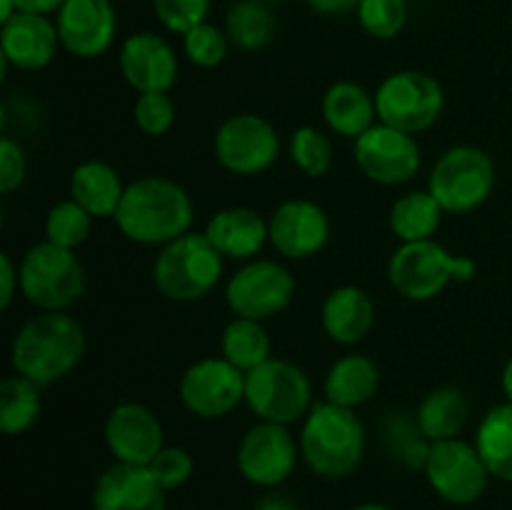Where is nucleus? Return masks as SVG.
Listing matches in <instances>:
<instances>
[{"instance_id": "obj_1", "label": "nucleus", "mask_w": 512, "mask_h": 510, "mask_svg": "<svg viewBox=\"0 0 512 510\" xmlns=\"http://www.w3.org/2000/svg\"><path fill=\"white\" fill-rule=\"evenodd\" d=\"M83 355V325L65 310H40L15 333L10 363L15 373L45 388L73 373Z\"/></svg>"}, {"instance_id": "obj_2", "label": "nucleus", "mask_w": 512, "mask_h": 510, "mask_svg": "<svg viewBox=\"0 0 512 510\" xmlns=\"http://www.w3.org/2000/svg\"><path fill=\"white\" fill-rule=\"evenodd\" d=\"M115 225L140 245H168L190 233L193 200L188 190L163 175H148L125 188Z\"/></svg>"}, {"instance_id": "obj_3", "label": "nucleus", "mask_w": 512, "mask_h": 510, "mask_svg": "<svg viewBox=\"0 0 512 510\" xmlns=\"http://www.w3.org/2000/svg\"><path fill=\"white\" fill-rule=\"evenodd\" d=\"M365 455V428L355 410L315 403L300 430V458L320 478H348Z\"/></svg>"}, {"instance_id": "obj_4", "label": "nucleus", "mask_w": 512, "mask_h": 510, "mask_svg": "<svg viewBox=\"0 0 512 510\" xmlns=\"http://www.w3.org/2000/svg\"><path fill=\"white\" fill-rule=\"evenodd\" d=\"M478 273V263L468 255H453L438 240L400 243L388 263L390 285L403 298L423 303L433 300L450 283H468Z\"/></svg>"}, {"instance_id": "obj_5", "label": "nucleus", "mask_w": 512, "mask_h": 510, "mask_svg": "<svg viewBox=\"0 0 512 510\" xmlns=\"http://www.w3.org/2000/svg\"><path fill=\"white\" fill-rule=\"evenodd\" d=\"M225 258L205 233H185L163 245L153 263L155 288L175 303L203 300L223 275Z\"/></svg>"}, {"instance_id": "obj_6", "label": "nucleus", "mask_w": 512, "mask_h": 510, "mask_svg": "<svg viewBox=\"0 0 512 510\" xmlns=\"http://www.w3.org/2000/svg\"><path fill=\"white\" fill-rule=\"evenodd\" d=\"M20 293L40 310H68L85 293V270L75 250L43 240L20 260Z\"/></svg>"}, {"instance_id": "obj_7", "label": "nucleus", "mask_w": 512, "mask_h": 510, "mask_svg": "<svg viewBox=\"0 0 512 510\" xmlns=\"http://www.w3.org/2000/svg\"><path fill=\"white\" fill-rule=\"evenodd\" d=\"M245 403L258 420L293 425L313 408V385L290 360L268 358L245 373Z\"/></svg>"}, {"instance_id": "obj_8", "label": "nucleus", "mask_w": 512, "mask_h": 510, "mask_svg": "<svg viewBox=\"0 0 512 510\" xmlns=\"http://www.w3.org/2000/svg\"><path fill=\"white\" fill-rule=\"evenodd\" d=\"M495 188V163L478 145L445 150L430 173L428 190L445 213H470L490 198Z\"/></svg>"}, {"instance_id": "obj_9", "label": "nucleus", "mask_w": 512, "mask_h": 510, "mask_svg": "<svg viewBox=\"0 0 512 510\" xmlns=\"http://www.w3.org/2000/svg\"><path fill=\"white\" fill-rule=\"evenodd\" d=\"M380 123L418 135L433 128L445 108L443 85L423 70H398L375 90Z\"/></svg>"}, {"instance_id": "obj_10", "label": "nucleus", "mask_w": 512, "mask_h": 510, "mask_svg": "<svg viewBox=\"0 0 512 510\" xmlns=\"http://www.w3.org/2000/svg\"><path fill=\"white\" fill-rule=\"evenodd\" d=\"M423 470L430 488L450 505L478 503L488 490V480L493 478L475 443L460 438L430 443Z\"/></svg>"}, {"instance_id": "obj_11", "label": "nucleus", "mask_w": 512, "mask_h": 510, "mask_svg": "<svg viewBox=\"0 0 512 510\" xmlns=\"http://www.w3.org/2000/svg\"><path fill=\"white\" fill-rule=\"evenodd\" d=\"M295 295V278L275 260H248L230 275L225 300L235 318L268 320L283 313Z\"/></svg>"}, {"instance_id": "obj_12", "label": "nucleus", "mask_w": 512, "mask_h": 510, "mask_svg": "<svg viewBox=\"0 0 512 510\" xmlns=\"http://www.w3.org/2000/svg\"><path fill=\"white\" fill-rule=\"evenodd\" d=\"M215 158L228 173L260 175L278 160L280 135L255 113L230 115L213 140Z\"/></svg>"}, {"instance_id": "obj_13", "label": "nucleus", "mask_w": 512, "mask_h": 510, "mask_svg": "<svg viewBox=\"0 0 512 510\" xmlns=\"http://www.w3.org/2000/svg\"><path fill=\"white\" fill-rule=\"evenodd\" d=\"M300 458V440L288 425L258 420L238 445L240 475L260 488H275L293 475Z\"/></svg>"}, {"instance_id": "obj_14", "label": "nucleus", "mask_w": 512, "mask_h": 510, "mask_svg": "<svg viewBox=\"0 0 512 510\" xmlns=\"http://www.w3.org/2000/svg\"><path fill=\"white\" fill-rule=\"evenodd\" d=\"M180 400L198 418H225L245 400V373L223 355L195 360L180 378Z\"/></svg>"}, {"instance_id": "obj_15", "label": "nucleus", "mask_w": 512, "mask_h": 510, "mask_svg": "<svg viewBox=\"0 0 512 510\" xmlns=\"http://www.w3.org/2000/svg\"><path fill=\"white\" fill-rule=\"evenodd\" d=\"M420 145L415 135L378 123L355 140V163L373 183L403 185L420 170Z\"/></svg>"}, {"instance_id": "obj_16", "label": "nucleus", "mask_w": 512, "mask_h": 510, "mask_svg": "<svg viewBox=\"0 0 512 510\" xmlns=\"http://www.w3.org/2000/svg\"><path fill=\"white\" fill-rule=\"evenodd\" d=\"M60 45L75 58H98L113 45L118 15L110 0H65L55 13Z\"/></svg>"}, {"instance_id": "obj_17", "label": "nucleus", "mask_w": 512, "mask_h": 510, "mask_svg": "<svg viewBox=\"0 0 512 510\" xmlns=\"http://www.w3.org/2000/svg\"><path fill=\"white\" fill-rule=\"evenodd\" d=\"M105 445L115 463L150 465L165 448L163 425L143 403H120L105 420Z\"/></svg>"}, {"instance_id": "obj_18", "label": "nucleus", "mask_w": 512, "mask_h": 510, "mask_svg": "<svg viewBox=\"0 0 512 510\" xmlns=\"http://www.w3.org/2000/svg\"><path fill=\"white\" fill-rule=\"evenodd\" d=\"M270 245L290 260L318 255L330 238L328 213L313 200H285L268 220Z\"/></svg>"}, {"instance_id": "obj_19", "label": "nucleus", "mask_w": 512, "mask_h": 510, "mask_svg": "<svg viewBox=\"0 0 512 510\" xmlns=\"http://www.w3.org/2000/svg\"><path fill=\"white\" fill-rule=\"evenodd\" d=\"M120 73L138 93H168L178 80V55L158 33H133L120 48Z\"/></svg>"}, {"instance_id": "obj_20", "label": "nucleus", "mask_w": 512, "mask_h": 510, "mask_svg": "<svg viewBox=\"0 0 512 510\" xmlns=\"http://www.w3.org/2000/svg\"><path fill=\"white\" fill-rule=\"evenodd\" d=\"M58 25L40 13H18L0 30V60L18 70H40L58 55Z\"/></svg>"}, {"instance_id": "obj_21", "label": "nucleus", "mask_w": 512, "mask_h": 510, "mask_svg": "<svg viewBox=\"0 0 512 510\" xmlns=\"http://www.w3.org/2000/svg\"><path fill=\"white\" fill-rule=\"evenodd\" d=\"M93 510H165V490L148 465L115 463L95 480Z\"/></svg>"}, {"instance_id": "obj_22", "label": "nucleus", "mask_w": 512, "mask_h": 510, "mask_svg": "<svg viewBox=\"0 0 512 510\" xmlns=\"http://www.w3.org/2000/svg\"><path fill=\"white\" fill-rule=\"evenodd\" d=\"M205 235L230 260H253L270 243L268 223L253 208L218 210L205 225Z\"/></svg>"}, {"instance_id": "obj_23", "label": "nucleus", "mask_w": 512, "mask_h": 510, "mask_svg": "<svg viewBox=\"0 0 512 510\" xmlns=\"http://www.w3.org/2000/svg\"><path fill=\"white\" fill-rule=\"evenodd\" d=\"M320 323L335 343L355 345L373 328L375 305L358 285H340L323 300Z\"/></svg>"}, {"instance_id": "obj_24", "label": "nucleus", "mask_w": 512, "mask_h": 510, "mask_svg": "<svg viewBox=\"0 0 512 510\" xmlns=\"http://www.w3.org/2000/svg\"><path fill=\"white\" fill-rule=\"evenodd\" d=\"M323 118L330 130L343 138L358 140L365 130H370L378 118L375 95L353 80H338L323 95Z\"/></svg>"}, {"instance_id": "obj_25", "label": "nucleus", "mask_w": 512, "mask_h": 510, "mask_svg": "<svg viewBox=\"0 0 512 510\" xmlns=\"http://www.w3.org/2000/svg\"><path fill=\"white\" fill-rule=\"evenodd\" d=\"M128 185L118 170L103 160H85L70 175V198L83 205L93 218H115Z\"/></svg>"}, {"instance_id": "obj_26", "label": "nucleus", "mask_w": 512, "mask_h": 510, "mask_svg": "<svg viewBox=\"0 0 512 510\" xmlns=\"http://www.w3.org/2000/svg\"><path fill=\"white\" fill-rule=\"evenodd\" d=\"M380 388V368L373 358L360 353L343 355L335 360L325 375V400L355 410L358 405L375 398Z\"/></svg>"}, {"instance_id": "obj_27", "label": "nucleus", "mask_w": 512, "mask_h": 510, "mask_svg": "<svg viewBox=\"0 0 512 510\" xmlns=\"http://www.w3.org/2000/svg\"><path fill=\"white\" fill-rule=\"evenodd\" d=\"M470 415V403L465 393L453 385H443L435 388L420 400L418 413V430L428 443H438V440L458 438L460 430L465 428Z\"/></svg>"}, {"instance_id": "obj_28", "label": "nucleus", "mask_w": 512, "mask_h": 510, "mask_svg": "<svg viewBox=\"0 0 512 510\" xmlns=\"http://www.w3.org/2000/svg\"><path fill=\"white\" fill-rule=\"evenodd\" d=\"M475 448L488 465L490 475L512 483V403L505 400L483 415L475 433Z\"/></svg>"}, {"instance_id": "obj_29", "label": "nucleus", "mask_w": 512, "mask_h": 510, "mask_svg": "<svg viewBox=\"0 0 512 510\" xmlns=\"http://www.w3.org/2000/svg\"><path fill=\"white\" fill-rule=\"evenodd\" d=\"M443 213L445 210L430 195V190H413L395 200L390 208V230L400 243L430 240L443 223Z\"/></svg>"}, {"instance_id": "obj_30", "label": "nucleus", "mask_w": 512, "mask_h": 510, "mask_svg": "<svg viewBox=\"0 0 512 510\" xmlns=\"http://www.w3.org/2000/svg\"><path fill=\"white\" fill-rule=\"evenodd\" d=\"M220 353L243 373H250L253 368L263 365L270 358V335L263 328V320H230L220 335Z\"/></svg>"}, {"instance_id": "obj_31", "label": "nucleus", "mask_w": 512, "mask_h": 510, "mask_svg": "<svg viewBox=\"0 0 512 510\" xmlns=\"http://www.w3.org/2000/svg\"><path fill=\"white\" fill-rule=\"evenodd\" d=\"M275 15L263 0H238L225 15V33L240 50H260L275 38Z\"/></svg>"}, {"instance_id": "obj_32", "label": "nucleus", "mask_w": 512, "mask_h": 510, "mask_svg": "<svg viewBox=\"0 0 512 510\" xmlns=\"http://www.w3.org/2000/svg\"><path fill=\"white\" fill-rule=\"evenodd\" d=\"M40 385L23 375H10L0 383V430L5 435H20L40 418Z\"/></svg>"}, {"instance_id": "obj_33", "label": "nucleus", "mask_w": 512, "mask_h": 510, "mask_svg": "<svg viewBox=\"0 0 512 510\" xmlns=\"http://www.w3.org/2000/svg\"><path fill=\"white\" fill-rule=\"evenodd\" d=\"M90 228H93V215L83 205L75 203L73 198L60 200L45 218V240L60 248L75 250L88 240Z\"/></svg>"}, {"instance_id": "obj_34", "label": "nucleus", "mask_w": 512, "mask_h": 510, "mask_svg": "<svg viewBox=\"0 0 512 510\" xmlns=\"http://www.w3.org/2000/svg\"><path fill=\"white\" fill-rule=\"evenodd\" d=\"M290 158L308 178H323L333 165V145L323 130L303 125L290 138Z\"/></svg>"}, {"instance_id": "obj_35", "label": "nucleus", "mask_w": 512, "mask_h": 510, "mask_svg": "<svg viewBox=\"0 0 512 510\" xmlns=\"http://www.w3.org/2000/svg\"><path fill=\"white\" fill-rule=\"evenodd\" d=\"M355 13L370 38L393 40L408 23V0H360Z\"/></svg>"}, {"instance_id": "obj_36", "label": "nucleus", "mask_w": 512, "mask_h": 510, "mask_svg": "<svg viewBox=\"0 0 512 510\" xmlns=\"http://www.w3.org/2000/svg\"><path fill=\"white\" fill-rule=\"evenodd\" d=\"M230 38L225 30L213 23H200L183 35V50L188 60L198 68H215L228 55Z\"/></svg>"}, {"instance_id": "obj_37", "label": "nucleus", "mask_w": 512, "mask_h": 510, "mask_svg": "<svg viewBox=\"0 0 512 510\" xmlns=\"http://www.w3.org/2000/svg\"><path fill=\"white\" fill-rule=\"evenodd\" d=\"M153 13L170 33L185 35L195 25L208 23L210 0H153Z\"/></svg>"}, {"instance_id": "obj_38", "label": "nucleus", "mask_w": 512, "mask_h": 510, "mask_svg": "<svg viewBox=\"0 0 512 510\" xmlns=\"http://www.w3.org/2000/svg\"><path fill=\"white\" fill-rule=\"evenodd\" d=\"M135 125L145 135H165L175 123V103L168 93H140L133 108Z\"/></svg>"}, {"instance_id": "obj_39", "label": "nucleus", "mask_w": 512, "mask_h": 510, "mask_svg": "<svg viewBox=\"0 0 512 510\" xmlns=\"http://www.w3.org/2000/svg\"><path fill=\"white\" fill-rule=\"evenodd\" d=\"M148 470L153 473V478L158 480L160 488L168 493V490L183 488L185 483L193 475L195 463L193 455L185 448H175V445H165L158 455L153 458V463L148 465Z\"/></svg>"}, {"instance_id": "obj_40", "label": "nucleus", "mask_w": 512, "mask_h": 510, "mask_svg": "<svg viewBox=\"0 0 512 510\" xmlns=\"http://www.w3.org/2000/svg\"><path fill=\"white\" fill-rule=\"evenodd\" d=\"M25 153L13 138L0 140V193H13L25 180Z\"/></svg>"}, {"instance_id": "obj_41", "label": "nucleus", "mask_w": 512, "mask_h": 510, "mask_svg": "<svg viewBox=\"0 0 512 510\" xmlns=\"http://www.w3.org/2000/svg\"><path fill=\"white\" fill-rule=\"evenodd\" d=\"M20 288V270L15 268L8 253H0V308L8 310Z\"/></svg>"}, {"instance_id": "obj_42", "label": "nucleus", "mask_w": 512, "mask_h": 510, "mask_svg": "<svg viewBox=\"0 0 512 510\" xmlns=\"http://www.w3.org/2000/svg\"><path fill=\"white\" fill-rule=\"evenodd\" d=\"M308 5L318 15H338L348 13V10H358L360 0H308Z\"/></svg>"}, {"instance_id": "obj_43", "label": "nucleus", "mask_w": 512, "mask_h": 510, "mask_svg": "<svg viewBox=\"0 0 512 510\" xmlns=\"http://www.w3.org/2000/svg\"><path fill=\"white\" fill-rule=\"evenodd\" d=\"M65 0H15L20 13H40V15H50L58 13L63 8Z\"/></svg>"}, {"instance_id": "obj_44", "label": "nucleus", "mask_w": 512, "mask_h": 510, "mask_svg": "<svg viewBox=\"0 0 512 510\" xmlns=\"http://www.w3.org/2000/svg\"><path fill=\"white\" fill-rule=\"evenodd\" d=\"M500 385H503L505 398H508L510 403H512V355L508 358V363H505L503 375H500Z\"/></svg>"}, {"instance_id": "obj_45", "label": "nucleus", "mask_w": 512, "mask_h": 510, "mask_svg": "<svg viewBox=\"0 0 512 510\" xmlns=\"http://www.w3.org/2000/svg\"><path fill=\"white\" fill-rule=\"evenodd\" d=\"M255 510H295L293 503H288L285 498H268L263 500V503H258V508Z\"/></svg>"}, {"instance_id": "obj_46", "label": "nucleus", "mask_w": 512, "mask_h": 510, "mask_svg": "<svg viewBox=\"0 0 512 510\" xmlns=\"http://www.w3.org/2000/svg\"><path fill=\"white\" fill-rule=\"evenodd\" d=\"M18 5H15V0H0V23H8L13 15H18Z\"/></svg>"}, {"instance_id": "obj_47", "label": "nucleus", "mask_w": 512, "mask_h": 510, "mask_svg": "<svg viewBox=\"0 0 512 510\" xmlns=\"http://www.w3.org/2000/svg\"><path fill=\"white\" fill-rule=\"evenodd\" d=\"M353 510H390L388 505H380V503H363V505H358V508H353Z\"/></svg>"}, {"instance_id": "obj_48", "label": "nucleus", "mask_w": 512, "mask_h": 510, "mask_svg": "<svg viewBox=\"0 0 512 510\" xmlns=\"http://www.w3.org/2000/svg\"><path fill=\"white\" fill-rule=\"evenodd\" d=\"M263 3H270V5H273V3H288V0H263Z\"/></svg>"}, {"instance_id": "obj_49", "label": "nucleus", "mask_w": 512, "mask_h": 510, "mask_svg": "<svg viewBox=\"0 0 512 510\" xmlns=\"http://www.w3.org/2000/svg\"><path fill=\"white\" fill-rule=\"evenodd\" d=\"M110 3H113V0H110Z\"/></svg>"}]
</instances>
